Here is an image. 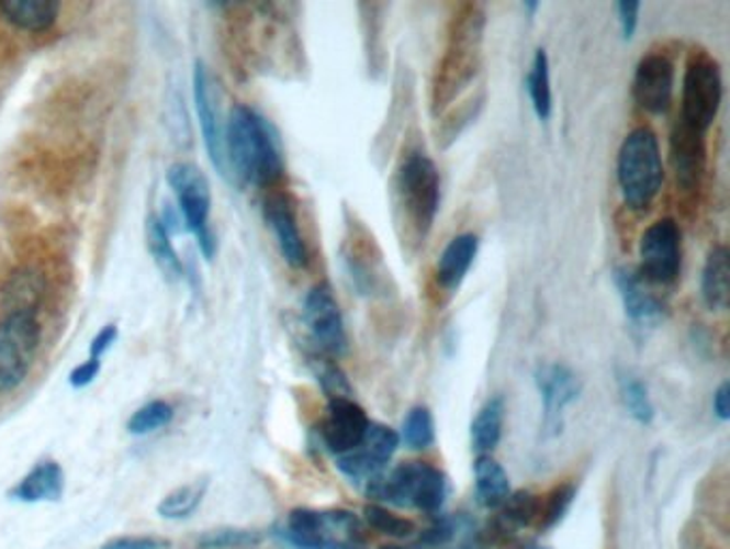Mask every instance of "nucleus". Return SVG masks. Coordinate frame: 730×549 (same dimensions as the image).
<instances>
[{"label": "nucleus", "instance_id": "nucleus-1", "mask_svg": "<svg viewBox=\"0 0 730 549\" xmlns=\"http://www.w3.org/2000/svg\"><path fill=\"white\" fill-rule=\"evenodd\" d=\"M225 159L229 181L272 187L285 175L283 148L272 123L256 108L236 103L225 121Z\"/></svg>", "mask_w": 730, "mask_h": 549}, {"label": "nucleus", "instance_id": "nucleus-43", "mask_svg": "<svg viewBox=\"0 0 730 549\" xmlns=\"http://www.w3.org/2000/svg\"><path fill=\"white\" fill-rule=\"evenodd\" d=\"M714 412L720 421H729L730 418V382L725 380L716 393H714Z\"/></svg>", "mask_w": 730, "mask_h": 549}, {"label": "nucleus", "instance_id": "nucleus-3", "mask_svg": "<svg viewBox=\"0 0 730 549\" xmlns=\"http://www.w3.org/2000/svg\"><path fill=\"white\" fill-rule=\"evenodd\" d=\"M617 181L624 202L644 211L651 206L664 183V166L658 136L649 127L630 132L621 142L617 157Z\"/></svg>", "mask_w": 730, "mask_h": 549}, {"label": "nucleus", "instance_id": "nucleus-2", "mask_svg": "<svg viewBox=\"0 0 730 549\" xmlns=\"http://www.w3.org/2000/svg\"><path fill=\"white\" fill-rule=\"evenodd\" d=\"M484 24L486 15L480 4H463L454 13L448 31V46L433 76L430 110L435 116L448 112L454 99L472 87L482 63L480 49L484 40Z\"/></svg>", "mask_w": 730, "mask_h": 549}, {"label": "nucleus", "instance_id": "nucleus-32", "mask_svg": "<svg viewBox=\"0 0 730 549\" xmlns=\"http://www.w3.org/2000/svg\"><path fill=\"white\" fill-rule=\"evenodd\" d=\"M619 395H621L626 411L630 412V416L637 423L649 425L653 421L655 411H653V404L649 397V389L637 376H632V373L619 376Z\"/></svg>", "mask_w": 730, "mask_h": 549}, {"label": "nucleus", "instance_id": "nucleus-41", "mask_svg": "<svg viewBox=\"0 0 730 549\" xmlns=\"http://www.w3.org/2000/svg\"><path fill=\"white\" fill-rule=\"evenodd\" d=\"M116 339H119V326L116 324L101 326L99 333L90 341V359L101 361L105 357V352H110V348L116 344Z\"/></svg>", "mask_w": 730, "mask_h": 549}, {"label": "nucleus", "instance_id": "nucleus-4", "mask_svg": "<svg viewBox=\"0 0 730 549\" xmlns=\"http://www.w3.org/2000/svg\"><path fill=\"white\" fill-rule=\"evenodd\" d=\"M367 494L403 508L437 513L448 496L446 474L425 461H405L367 485Z\"/></svg>", "mask_w": 730, "mask_h": 549}, {"label": "nucleus", "instance_id": "nucleus-42", "mask_svg": "<svg viewBox=\"0 0 730 549\" xmlns=\"http://www.w3.org/2000/svg\"><path fill=\"white\" fill-rule=\"evenodd\" d=\"M99 371H101V361L88 357L87 361H82L80 366L76 367V369L69 373V384H71L74 389H85V386L94 382V378L99 376Z\"/></svg>", "mask_w": 730, "mask_h": 549}, {"label": "nucleus", "instance_id": "nucleus-36", "mask_svg": "<svg viewBox=\"0 0 730 549\" xmlns=\"http://www.w3.org/2000/svg\"><path fill=\"white\" fill-rule=\"evenodd\" d=\"M401 445V438L394 429H390L388 425H382V423H369V429L364 434V440H362V449L375 459L380 461L382 466H386L390 458L396 453Z\"/></svg>", "mask_w": 730, "mask_h": 549}, {"label": "nucleus", "instance_id": "nucleus-28", "mask_svg": "<svg viewBox=\"0 0 730 549\" xmlns=\"http://www.w3.org/2000/svg\"><path fill=\"white\" fill-rule=\"evenodd\" d=\"M146 245L155 265L170 279H180L184 274V265L173 249L172 234L161 224L159 215L146 220Z\"/></svg>", "mask_w": 730, "mask_h": 549}, {"label": "nucleus", "instance_id": "nucleus-23", "mask_svg": "<svg viewBox=\"0 0 730 549\" xmlns=\"http://www.w3.org/2000/svg\"><path fill=\"white\" fill-rule=\"evenodd\" d=\"M700 296L711 312H725L729 307L730 256L725 245H718L707 254L700 277Z\"/></svg>", "mask_w": 730, "mask_h": 549}, {"label": "nucleus", "instance_id": "nucleus-5", "mask_svg": "<svg viewBox=\"0 0 730 549\" xmlns=\"http://www.w3.org/2000/svg\"><path fill=\"white\" fill-rule=\"evenodd\" d=\"M394 191L405 222L416 234L418 243H425L439 213L441 181L437 166L425 153L407 155L396 172Z\"/></svg>", "mask_w": 730, "mask_h": 549}, {"label": "nucleus", "instance_id": "nucleus-38", "mask_svg": "<svg viewBox=\"0 0 730 549\" xmlns=\"http://www.w3.org/2000/svg\"><path fill=\"white\" fill-rule=\"evenodd\" d=\"M261 541V535L256 530H240V528H223V530H213L206 533L200 539V548L202 549H232V548H249V546H258Z\"/></svg>", "mask_w": 730, "mask_h": 549}, {"label": "nucleus", "instance_id": "nucleus-19", "mask_svg": "<svg viewBox=\"0 0 730 549\" xmlns=\"http://www.w3.org/2000/svg\"><path fill=\"white\" fill-rule=\"evenodd\" d=\"M615 285L624 303V312L637 328H655L664 321L662 301L644 288L641 274L630 269L615 271Z\"/></svg>", "mask_w": 730, "mask_h": 549}, {"label": "nucleus", "instance_id": "nucleus-12", "mask_svg": "<svg viewBox=\"0 0 730 549\" xmlns=\"http://www.w3.org/2000/svg\"><path fill=\"white\" fill-rule=\"evenodd\" d=\"M213 71L198 60L193 69V99H195V112L204 146L209 150V157L216 168V172L225 179H229L227 172V159H225V121L221 116L218 105V89H216Z\"/></svg>", "mask_w": 730, "mask_h": 549}, {"label": "nucleus", "instance_id": "nucleus-21", "mask_svg": "<svg viewBox=\"0 0 730 549\" xmlns=\"http://www.w3.org/2000/svg\"><path fill=\"white\" fill-rule=\"evenodd\" d=\"M60 15L56 0H2L0 18L22 33H47Z\"/></svg>", "mask_w": 730, "mask_h": 549}, {"label": "nucleus", "instance_id": "nucleus-30", "mask_svg": "<svg viewBox=\"0 0 730 549\" xmlns=\"http://www.w3.org/2000/svg\"><path fill=\"white\" fill-rule=\"evenodd\" d=\"M308 366L311 371L317 380V384L322 386V391L330 397V400H344V397H351V384L344 373V369L335 363L333 357H326L322 352H315L308 357Z\"/></svg>", "mask_w": 730, "mask_h": 549}, {"label": "nucleus", "instance_id": "nucleus-18", "mask_svg": "<svg viewBox=\"0 0 730 549\" xmlns=\"http://www.w3.org/2000/svg\"><path fill=\"white\" fill-rule=\"evenodd\" d=\"M47 294V277L35 265H22L7 277L2 285L4 314H40Z\"/></svg>", "mask_w": 730, "mask_h": 549}, {"label": "nucleus", "instance_id": "nucleus-29", "mask_svg": "<svg viewBox=\"0 0 730 549\" xmlns=\"http://www.w3.org/2000/svg\"><path fill=\"white\" fill-rule=\"evenodd\" d=\"M540 504L542 501L534 496L531 492H516L506 498V503L499 506L497 524L502 533H513L531 526L540 517Z\"/></svg>", "mask_w": 730, "mask_h": 549}, {"label": "nucleus", "instance_id": "nucleus-13", "mask_svg": "<svg viewBox=\"0 0 730 549\" xmlns=\"http://www.w3.org/2000/svg\"><path fill=\"white\" fill-rule=\"evenodd\" d=\"M542 406H544V429L559 434L563 427V414L581 397V378L561 363H544L534 373Z\"/></svg>", "mask_w": 730, "mask_h": 549}, {"label": "nucleus", "instance_id": "nucleus-39", "mask_svg": "<svg viewBox=\"0 0 730 549\" xmlns=\"http://www.w3.org/2000/svg\"><path fill=\"white\" fill-rule=\"evenodd\" d=\"M641 9H643V4L634 2V0H621V2H617V18H619L624 42H632L634 40L637 29H639Z\"/></svg>", "mask_w": 730, "mask_h": 549}, {"label": "nucleus", "instance_id": "nucleus-46", "mask_svg": "<svg viewBox=\"0 0 730 549\" xmlns=\"http://www.w3.org/2000/svg\"><path fill=\"white\" fill-rule=\"evenodd\" d=\"M527 549H547V548H527Z\"/></svg>", "mask_w": 730, "mask_h": 549}, {"label": "nucleus", "instance_id": "nucleus-35", "mask_svg": "<svg viewBox=\"0 0 730 549\" xmlns=\"http://www.w3.org/2000/svg\"><path fill=\"white\" fill-rule=\"evenodd\" d=\"M364 519L373 530L388 535V537H394V539H407L416 533L414 522L390 513L388 508L380 506V504L364 506Z\"/></svg>", "mask_w": 730, "mask_h": 549}, {"label": "nucleus", "instance_id": "nucleus-8", "mask_svg": "<svg viewBox=\"0 0 730 549\" xmlns=\"http://www.w3.org/2000/svg\"><path fill=\"white\" fill-rule=\"evenodd\" d=\"M725 94L722 69L705 49H692L687 56L682 97V121L707 134L718 119Z\"/></svg>", "mask_w": 730, "mask_h": 549}, {"label": "nucleus", "instance_id": "nucleus-10", "mask_svg": "<svg viewBox=\"0 0 730 549\" xmlns=\"http://www.w3.org/2000/svg\"><path fill=\"white\" fill-rule=\"evenodd\" d=\"M302 321L317 348L326 357H344L349 348L344 314L333 288L322 281L313 285L302 305Z\"/></svg>", "mask_w": 730, "mask_h": 549}, {"label": "nucleus", "instance_id": "nucleus-14", "mask_svg": "<svg viewBox=\"0 0 730 549\" xmlns=\"http://www.w3.org/2000/svg\"><path fill=\"white\" fill-rule=\"evenodd\" d=\"M632 92L637 103L649 114H664L673 103L675 65L666 54L651 52L637 65Z\"/></svg>", "mask_w": 730, "mask_h": 549}, {"label": "nucleus", "instance_id": "nucleus-16", "mask_svg": "<svg viewBox=\"0 0 730 549\" xmlns=\"http://www.w3.org/2000/svg\"><path fill=\"white\" fill-rule=\"evenodd\" d=\"M369 416L351 397L330 400L326 416L319 425V438L328 451L344 456L358 449L369 429Z\"/></svg>", "mask_w": 730, "mask_h": 549}, {"label": "nucleus", "instance_id": "nucleus-11", "mask_svg": "<svg viewBox=\"0 0 730 549\" xmlns=\"http://www.w3.org/2000/svg\"><path fill=\"white\" fill-rule=\"evenodd\" d=\"M639 256L643 281L658 285L673 283L682 271V229L677 222L664 217L644 229Z\"/></svg>", "mask_w": 730, "mask_h": 549}, {"label": "nucleus", "instance_id": "nucleus-40", "mask_svg": "<svg viewBox=\"0 0 730 549\" xmlns=\"http://www.w3.org/2000/svg\"><path fill=\"white\" fill-rule=\"evenodd\" d=\"M170 541L161 537H116L101 549H168Z\"/></svg>", "mask_w": 730, "mask_h": 549}, {"label": "nucleus", "instance_id": "nucleus-27", "mask_svg": "<svg viewBox=\"0 0 730 549\" xmlns=\"http://www.w3.org/2000/svg\"><path fill=\"white\" fill-rule=\"evenodd\" d=\"M484 101H486V92H473L472 97H468L465 101L457 103L454 110L446 112L443 119H439V125H437V132H435V139H437V146L439 148H448L450 144H454L459 136L475 123L478 114L482 112L484 108Z\"/></svg>", "mask_w": 730, "mask_h": 549}, {"label": "nucleus", "instance_id": "nucleus-26", "mask_svg": "<svg viewBox=\"0 0 730 549\" xmlns=\"http://www.w3.org/2000/svg\"><path fill=\"white\" fill-rule=\"evenodd\" d=\"M525 85H527V92H529L536 116L542 123H547L553 114V91H551V63H549V54L544 47L536 49V56H534Z\"/></svg>", "mask_w": 730, "mask_h": 549}, {"label": "nucleus", "instance_id": "nucleus-7", "mask_svg": "<svg viewBox=\"0 0 730 549\" xmlns=\"http://www.w3.org/2000/svg\"><path fill=\"white\" fill-rule=\"evenodd\" d=\"M44 328L35 314H4L0 318V395L20 389L31 376L42 348Z\"/></svg>", "mask_w": 730, "mask_h": 549}, {"label": "nucleus", "instance_id": "nucleus-6", "mask_svg": "<svg viewBox=\"0 0 730 549\" xmlns=\"http://www.w3.org/2000/svg\"><path fill=\"white\" fill-rule=\"evenodd\" d=\"M166 179L176 195V206L182 226L195 234L204 258L213 260L216 251V238L211 229L213 193L206 175L193 164L178 161L170 166Z\"/></svg>", "mask_w": 730, "mask_h": 549}, {"label": "nucleus", "instance_id": "nucleus-22", "mask_svg": "<svg viewBox=\"0 0 730 549\" xmlns=\"http://www.w3.org/2000/svg\"><path fill=\"white\" fill-rule=\"evenodd\" d=\"M65 492V472L58 461L37 463L13 490L11 498L22 503H54Z\"/></svg>", "mask_w": 730, "mask_h": 549}, {"label": "nucleus", "instance_id": "nucleus-25", "mask_svg": "<svg viewBox=\"0 0 730 549\" xmlns=\"http://www.w3.org/2000/svg\"><path fill=\"white\" fill-rule=\"evenodd\" d=\"M506 418L504 397H491L472 423V447L480 456H488L502 440Z\"/></svg>", "mask_w": 730, "mask_h": 549}, {"label": "nucleus", "instance_id": "nucleus-45", "mask_svg": "<svg viewBox=\"0 0 730 549\" xmlns=\"http://www.w3.org/2000/svg\"><path fill=\"white\" fill-rule=\"evenodd\" d=\"M380 549H407V548H398V546H384V548Z\"/></svg>", "mask_w": 730, "mask_h": 549}, {"label": "nucleus", "instance_id": "nucleus-34", "mask_svg": "<svg viewBox=\"0 0 730 549\" xmlns=\"http://www.w3.org/2000/svg\"><path fill=\"white\" fill-rule=\"evenodd\" d=\"M173 408L166 400H153L131 414L127 429L133 436H148L172 423Z\"/></svg>", "mask_w": 730, "mask_h": 549}, {"label": "nucleus", "instance_id": "nucleus-31", "mask_svg": "<svg viewBox=\"0 0 730 549\" xmlns=\"http://www.w3.org/2000/svg\"><path fill=\"white\" fill-rule=\"evenodd\" d=\"M204 494H206V481L182 485L161 501L157 506V513L164 519H187L198 511V506L204 501Z\"/></svg>", "mask_w": 730, "mask_h": 549}, {"label": "nucleus", "instance_id": "nucleus-20", "mask_svg": "<svg viewBox=\"0 0 730 549\" xmlns=\"http://www.w3.org/2000/svg\"><path fill=\"white\" fill-rule=\"evenodd\" d=\"M478 247H480V238L473 232L454 236L443 247V251L437 260V267H435V279L443 290L457 292L461 288V283L465 281V277L472 269L473 260L478 256Z\"/></svg>", "mask_w": 730, "mask_h": 549}, {"label": "nucleus", "instance_id": "nucleus-37", "mask_svg": "<svg viewBox=\"0 0 730 549\" xmlns=\"http://www.w3.org/2000/svg\"><path fill=\"white\" fill-rule=\"evenodd\" d=\"M576 498V488L572 483H563L558 485L549 496L544 504H540V530H551L561 519L565 517V513L570 511V506Z\"/></svg>", "mask_w": 730, "mask_h": 549}, {"label": "nucleus", "instance_id": "nucleus-33", "mask_svg": "<svg viewBox=\"0 0 730 549\" xmlns=\"http://www.w3.org/2000/svg\"><path fill=\"white\" fill-rule=\"evenodd\" d=\"M398 438L412 451L429 449L430 445L435 442V421L427 406H416L407 412Z\"/></svg>", "mask_w": 730, "mask_h": 549}, {"label": "nucleus", "instance_id": "nucleus-15", "mask_svg": "<svg viewBox=\"0 0 730 549\" xmlns=\"http://www.w3.org/2000/svg\"><path fill=\"white\" fill-rule=\"evenodd\" d=\"M263 220L266 224L272 229L279 251L283 256V260L301 271L306 269L308 265V251H306V243L302 238L301 228H299V217H296V209L294 202L290 200V195L274 191L270 195H266L263 200Z\"/></svg>", "mask_w": 730, "mask_h": 549}, {"label": "nucleus", "instance_id": "nucleus-44", "mask_svg": "<svg viewBox=\"0 0 730 549\" xmlns=\"http://www.w3.org/2000/svg\"><path fill=\"white\" fill-rule=\"evenodd\" d=\"M523 9L529 13V15H534L538 9H540V2H534V0H525L523 2Z\"/></svg>", "mask_w": 730, "mask_h": 549}, {"label": "nucleus", "instance_id": "nucleus-9", "mask_svg": "<svg viewBox=\"0 0 730 549\" xmlns=\"http://www.w3.org/2000/svg\"><path fill=\"white\" fill-rule=\"evenodd\" d=\"M288 537L301 549H358L360 524L347 511L296 508L288 517Z\"/></svg>", "mask_w": 730, "mask_h": 549}, {"label": "nucleus", "instance_id": "nucleus-24", "mask_svg": "<svg viewBox=\"0 0 730 549\" xmlns=\"http://www.w3.org/2000/svg\"><path fill=\"white\" fill-rule=\"evenodd\" d=\"M475 498L486 508H499L510 496V479L502 463L491 456H478L473 463Z\"/></svg>", "mask_w": 730, "mask_h": 549}, {"label": "nucleus", "instance_id": "nucleus-17", "mask_svg": "<svg viewBox=\"0 0 730 549\" xmlns=\"http://www.w3.org/2000/svg\"><path fill=\"white\" fill-rule=\"evenodd\" d=\"M671 164L677 187L684 193L698 191L707 164L705 134L689 127L684 121H677L671 134Z\"/></svg>", "mask_w": 730, "mask_h": 549}]
</instances>
